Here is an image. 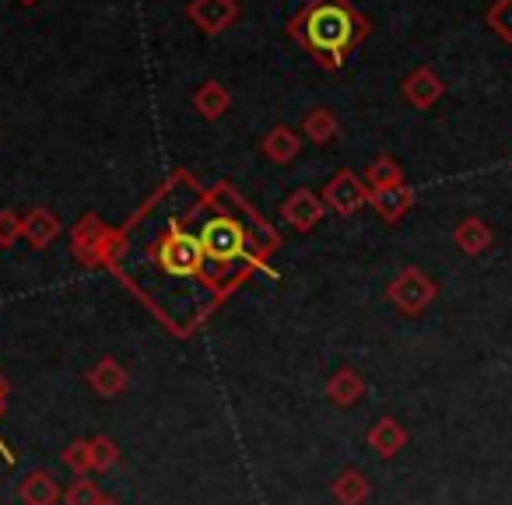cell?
Segmentation results:
<instances>
[{"label": "cell", "instance_id": "9a60e30c", "mask_svg": "<svg viewBox=\"0 0 512 505\" xmlns=\"http://www.w3.org/2000/svg\"><path fill=\"white\" fill-rule=\"evenodd\" d=\"M22 235L29 239V246H36V249L53 246V239L60 235V218L53 211H46V207H32L22 218Z\"/></svg>", "mask_w": 512, "mask_h": 505}, {"label": "cell", "instance_id": "9c48e42d", "mask_svg": "<svg viewBox=\"0 0 512 505\" xmlns=\"http://www.w3.org/2000/svg\"><path fill=\"white\" fill-rule=\"evenodd\" d=\"M106 235L109 228L102 225L95 214H85V218L74 225L71 232V246H74V257L85 260V264H102V246H106Z\"/></svg>", "mask_w": 512, "mask_h": 505}, {"label": "cell", "instance_id": "83f0119b", "mask_svg": "<svg viewBox=\"0 0 512 505\" xmlns=\"http://www.w3.org/2000/svg\"><path fill=\"white\" fill-rule=\"evenodd\" d=\"M25 4H32V0H25Z\"/></svg>", "mask_w": 512, "mask_h": 505}, {"label": "cell", "instance_id": "4316f807", "mask_svg": "<svg viewBox=\"0 0 512 505\" xmlns=\"http://www.w3.org/2000/svg\"><path fill=\"white\" fill-rule=\"evenodd\" d=\"M99 505H120V502H116V498H102Z\"/></svg>", "mask_w": 512, "mask_h": 505}, {"label": "cell", "instance_id": "3957f363", "mask_svg": "<svg viewBox=\"0 0 512 505\" xmlns=\"http://www.w3.org/2000/svg\"><path fill=\"white\" fill-rule=\"evenodd\" d=\"M435 299H439V285H435L421 267H404V271L386 285V302L404 316H421Z\"/></svg>", "mask_w": 512, "mask_h": 505}, {"label": "cell", "instance_id": "4fadbf2b", "mask_svg": "<svg viewBox=\"0 0 512 505\" xmlns=\"http://www.w3.org/2000/svg\"><path fill=\"white\" fill-rule=\"evenodd\" d=\"M453 242L463 257H481L484 249L495 242V232L488 228V221L481 218H463L460 225L453 228Z\"/></svg>", "mask_w": 512, "mask_h": 505}, {"label": "cell", "instance_id": "44dd1931", "mask_svg": "<svg viewBox=\"0 0 512 505\" xmlns=\"http://www.w3.org/2000/svg\"><path fill=\"white\" fill-rule=\"evenodd\" d=\"M404 183H407L404 169H400V162L390 155H379L376 162L365 169V186H369V190H393V186H404Z\"/></svg>", "mask_w": 512, "mask_h": 505}, {"label": "cell", "instance_id": "30bf717a", "mask_svg": "<svg viewBox=\"0 0 512 505\" xmlns=\"http://www.w3.org/2000/svg\"><path fill=\"white\" fill-rule=\"evenodd\" d=\"M365 442H369V449L376 456H383V460H393V456H397L400 449L407 446V428L400 425L397 418H379L376 425L369 428Z\"/></svg>", "mask_w": 512, "mask_h": 505}, {"label": "cell", "instance_id": "2e32d148", "mask_svg": "<svg viewBox=\"0 0 512 505\" xmlns=\"http://www.w3.org/2000/svg\"><path fill=\"white\" fill-rule=\"evenodd\" d=\"M260 151H264L267 162L288 165V162H295V158H299L302 137L295 134L292 127H274V130H267V137H264V144H260Z\"/></svg>", "mask_w": 512, "mask_h": 505}, {"label": "cell", "instance_id": "ac0fdd59", "mask_svg": "<svg viewBox=\"0 0 512 505\" xmlns=\"http://www.w3.org/2000/svg\"><path fill=\"white\" fill-rule=\"evenodd\" d=\"M327 397H330V404H337V407H355L358 400L365 397V379L358 376L355 369L334 372L327 383Z\"/></svg>", "mask_w": 512, "mask_h": 505}, {"label": "cell", "instance_id": "603a6c76", "mask_svg": "<svg viewBox=\"0 0 512 505\" xmlns=\"http://www.w3.org/2000/svg\"><path fill=\"white\" fill-rule=\"evenodd\" d=\"M64 463H67V470H71L74 477H85L88 470H92V442H88V439L71 442V446L64 449Z\"/></svg>", "mask_w": 512, "mask_h": 505}, {"label": "cell", "instance_id": "ffe728a7", "mask_svg": "<svg viewBox=\"0 0 512 505\" xmlns=\"http://www.w3.org/2000/svg\"><path fill=\"white\" fill-rule=\"evenodd\" d=\"M302 134L313 144H330L341 134V123H337V116L330 113L327 106H316V109H309L306 120H302Z\"/></svg>", "mask_w": 512, "mask_h": 505}, {"label": "cell", "instance_id": "d6986e66", "mask_svg": "<svg viewBox=\"0 0 512 505\" xmlns=\"http://www.w3.org/2000/svg\"><path fill=\"white\" fill-rule=\"evenodd\" d=\"M330 491H334V498L341 505H365V502H369V477H365L362 470L348 467V470H341V474L334 477Z\"/></svg>", "mask_w": 512, "mask_h": 505}, {"label": "cell", "instance_id": "52a82bcc", "mask_svg": "<svg viewBox=\"0 0 512 505\" xmlns=\"http://www.w3.org/2000/svg\"><path fill=\"white\" fill-rule=\"evenodd\" d=\"M323 214H327V204H323V197L313 190L288 193L285 204H281V218H285L295 232H313V228L323 221Z\"/></svg>", "mask_w": 512, "mask_h": 505}, {"label": "cell", "instance_id": "8992f818", "mask_svg": "<svg viewBox=\"0 0 512 505\" xmlns=\"http://www.w3.org/2000/svg\"><path fill=\"white\" fill-rule=\"evenodd\" d=\"M186 18H190L204 36H218V32L235 25L239 4H235V0H190V4H186Z\"/></svg>", "mask_w": 512, "mask_h": 505}, {"label": "cell", "instance_id": "d4e9b609", "mask_svg": "<svg viewBox=\"0 0 512 505\" xmlns=\"http://www.w3.org/2000/svg\"><path fill=\"white\" fill-rule=\"evenodd\" d=\"M88 442H92V470H109L120 460V449H116V442L109 435H95Z\"/></svg>", "mask_w": 512, "mask_h": 505}, {"label": "cell", "instance_id": "5b68a950", "mask_svg": "<svg viewBox=\"0 0 512 505\" xmlns=\"http://www.w3.org/2000/svg\"><path fill=\"white\" fill-rule=\"evenodd\" d=\"M320 197H323V204H327V211L351 218V214H358L365 204H369V186H365L351 169H341L334 179H327Z\"/></svg>", "mask_w": 512, "mask_h": 505}, {"label": "cell", "instance_id": "7c38bea8", "mask_svg": "<svg viewBox=\"0 0 512 505\" xmlns=\"http://www.w3.org/2000/svg\"><path fill=\"white\" fill-rule=\"evenodd\" d=\"M88 386H92L99 397H120L123 390L130 386V376L127 369H123L116 358H102V362L92 365V372H88Z\"/></svg>", "mask_w": 512, "mask_h": 505}, {"label": "cell", "instance_id": "e0dca14e", "mask_svg": "<svg viewBox=\"0 0 512 505\" xmlns=\"http://www.w3.org/2000/svg\"><path fill=\"white\" fill-rule=\"evenodd\" d=\"M193 109H197L204 120H221V116L232 109V95L221 81H204V85L193 92Z\"/></svg>", "mask_w": 512, "mask_h": 505}, {"label": "cell", "instance_id": "5bb4252c", "mask_svg": "<svg viewBox=\"0 0 512 505\" xmlns=\"http://www.w3.org/2000/svg\"><path fill=\"white\" fill-rule=\"evenodd\" d=\"M18 498H22V505H57L60 498H64V491H60V484L53 474L32 470V474L18 484Z\"/></svg>", "mask_w": 512, "mask_h": 505}, {"label": "cell", "instance_id": "6da1fadb", "mask_svg": "<svg viewBox=\"0 0 512 505\" xmlns=\"http://www.w3.org/2000/svg\"><path fill=\"white\" fill-rule=\"evenodd\" d=\"M288 32L302 50L313 53L323 71H337L348 53L369 39V22L351 0H309Z\"/></svg>", "mask_w": 512, "mask_h": 505}, {"label": "cell", "instance_id": "ba28073f", "mask_svg": "<svg viewBox=\"0 0 512 505\" xmlns=\"http://www.w3.org/2000/svg\"><path fill=\"white\" fill-rule=\"evenodd\" d=\"M400 95H404L407 106L432 109L435 102L446 95V85H442V78L432 71V67H418V71H411L404 81H400Z\"/></svg>", "mask_w": 512, "mask_h": 505}, {"label": "cell", "instance_id": "484cf974", "mask_svg": "<svg viewBox=\"0 0 512 505\" xmlns=\"http://www.w3.org/2000/svg\"><path fill=\"white\" fill-rule=\"evenodd\" d=\"M22 239V218L15 211H0V249H11Z\"/></svg>", "mask_w": 512, "mask_h": 505}, {"label": "cell", "instance_id": "7402d4cb", "mask_svg": "<svg viewBox=\"0 0 512 505\" xmlns=\"http://www.w3.org/2000/svg\"><path fill=\"white\" fill-rule=\"evenodd\" d=\"M484 25H488L505 46H512V0H495V4L484 11Z\"/></svg>", "mask_w": 512, "mask_h": 505}, {"label": "cell", "instance_id": "7a4b0ae2", "mask_svg": "<svg viewBox=\"0 0 512 505\" xmlns=\"http://www.w3.org/2000/svg\"><path fill=\"white\" fill-rule=\"evenodd\" d=\"M204 246H200V235L186 232V228H169L165 239L158 242V267L172 278H193V274L204 271Z\"/></svg>", "mask_w": 512, "mask_h": 505}, {"label": "cell", "instance_id": "cb8c5ba5", "mask_svg": "<svg viewBox=\"0 0 512 505\" xmlns=\"http://www.w3.org/2000/svg\"><path fill=\"white\" fill-rule=\"evenodd\" d=\"M102 498H106V495H102V491L95 488L88 477H78V481L64 491V505H99Z\"/></svg>", "mask_w": 512, "mask_h": 505}, {"label": "cell", "instance_id": "8fae6325", "mask_svg": "<svg viewBox=\"0 0 512 505\" xmlns=\"http://www.w3.org/2000/svg\"><path fill=\"white\" fill-rule=\"evenodd\" d=\"M369 204L376 207V214L386 225H397L407 211L414 207V190L411 186H393V190H369Z\"/></svg>", "mask_w": 512, "mask_h": 505}, {"label": "cell", "instance_id": "277c9868", "mask_svg": "<svg viewBox=\"0 0 512 505\" xmlns=\"http://www.w3.org/2000/svg\"><path fill=\"white\" fill-rule=\"evenodd\" d=\"M200 246H204V257L214 264H232V260L246 257V232H242L239 221L232 218H211L200 228Z\"/></svg>", "mask_w": 512, "mask_h": 505}]
</instances>
